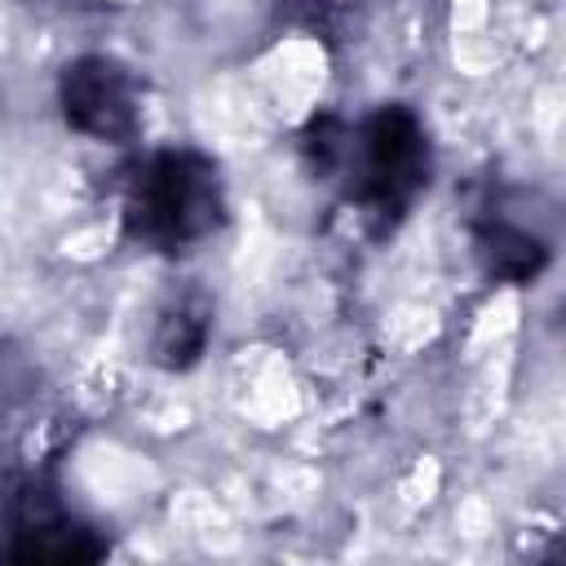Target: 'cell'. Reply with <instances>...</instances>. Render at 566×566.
Masks as SVG:
<instances>
[{"mask_svg":"<svg viewBox=\"0 0 566 566\" xmlns=\"http://www.w3.org/2000/svg\"><path fill=\"white\" fill-rule=\"evenodd\" d=\"M217 172L190 155H164L137 181L133 217L150 243H190L217 221Z\"/></svg>","mask_w":566,"mask_h":566,"instance_id":"1","label":"cell"},{"mask_svg":"<svg viewBox=\"0 0 566 566\" xmlns=\"http://www.w3.org/2000/svg\"><path fill=\"white\" fill-rule=\"evenodd\" d=\"M66 119H75L84 133H97V137H119L128 124H133V106H128V93H124V80L111 62L93 57V62H80L71 75H66Z\"/></svg>","mask_w":566,"mask_h":566,"instance_id":"2","label":"cell"}]
</instances>
